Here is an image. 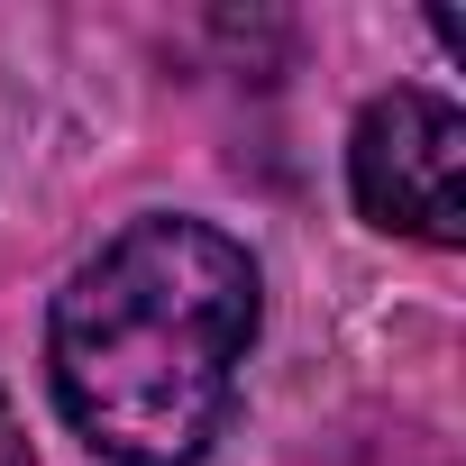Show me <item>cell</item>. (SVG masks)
<instances>
[{"instance_id": "6da1fadb", "label": "cell", "mask_w": 466, "mask_h": 466, "mask_svg": "<svg viewBox=\"0 0 466 466\" xmlns=\"http://www.w3.org/2000/svg\"><path fill=\"white\" fill-rule=\"evenodd\" d=\"M257 348V266L210 219H137L56 293L46 366L110 466H192Z\"/></svg>"}, {"instance_id": "7a4b0ae2", "label": "cell", "mask_w": 466, "mask_h": 466, "mask_svg": "<svg viewBox=\"0 0 466 466\" xmlns=\"http://www.w3.org/2000/svg\"><path fill=\"white\" fill-rule=\"evenodd\" d=\"M348 183L375 228L420 238V248H457L466 238V119L439 92L366 101V119L348 137Z\"/></svg>"}, {"instance_id": "3957f363", "label": "cell", "mask_w": 466, "mask_h": 466, "mask_svg": "<svg viewBox=\"0 0 466 466\" xmlns=\"http://www.w3.org/2000/svg\"><path fill=\"white\" fill-rule=\"evenodd\" d=\"M0 466H37V457H28V430H19V411H10V393H0Z\"/></svg>"}]
</instances>
